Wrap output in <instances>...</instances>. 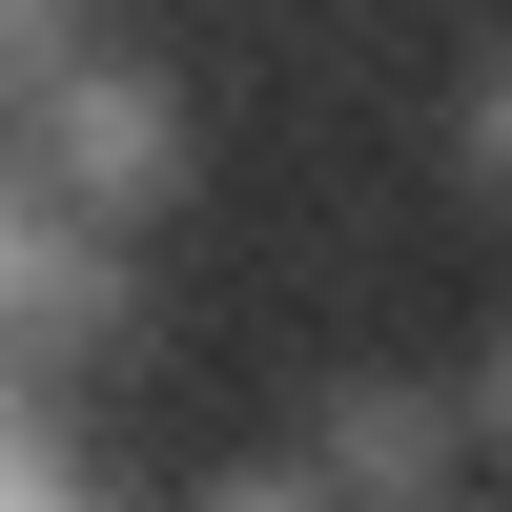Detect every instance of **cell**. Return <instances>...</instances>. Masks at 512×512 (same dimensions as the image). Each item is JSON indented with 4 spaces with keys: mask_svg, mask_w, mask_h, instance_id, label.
Wrapping results in <instances>:
<instances>
[{
    "mask_svg": "<svg viewBox=\"0 0 512 512\" xmlns=\"http://www.w3.org/2000/svg\"><path fill=\"white\" fill-rule=\"evenodd\" d=\"M451 144H472V185L512 205V41H492V62H472V103H451Z\"/></svg>",
    "mask_w": 512,
    "mask_h": 512,
    "instance_id": "5b68a950",
    "label": "cell"
},
{
    "mask_svg": "<svg viewBox=\"0 0 512 512\" xmlns=\"http://www.w3.org/2000/svg\"><path fill=\"white\" fill-rule=\"evenodd\" d=\"M472 512H512V492H472Z\"/></svg>",
    "mask_w": 512,
    "mask_h": 512,
    "instance_id": "52a82bcc",
    "label": "cell"
},
{
    "mask_svg": "<svg viewBox=\"0 0 512 512\" xmlns=\"http://www.w3.org/2000/svg\"><path fill=\"white\" fill-rule=\"evenodd\" d=\"M164 512H349V492L308 472V431H267V451H205V472L164 492Z\"/></svg>",
    "mask_w": 512,
    "mask_h": 512,
    "instance_id": "3957f363",
    "label": "cell"
},
{
    "mask_svg": "<svg viewBox=\"0 0 512 512\" xmlns=\"http://www.w3.org/2000/svg\"><path fill=\"white\" fill-rule=\"evenodd\" d=\"M287 431H308V472L349 492V512H472V492H492L472 369H349V390H308Z\"/></svg>",
    "mask_w": 512,
    "mask_h": 512,
    "instance_id": "7a4b0ae2",
    "label": "cell"
},
{
    "mask_svg": "<svg viewBox=\"0 0 512 512\" xmlns=\"http://www.w3.org/2000/svg\"><path fill=\"white\" fill-rule=\"evenodd\" d=\"M0 144L41 164V205H62V226H103V246H144L164 205H185V82L164 62H123V41H82L62 82H41V103H0Z\"/></svg>",
    "mask_w": 512,
    "mask_h": 512,
    "instance_id": "6da1fadb",
    "label": "cell"
},
{
    "mask_svg": "<svg viewBox=\"0 0 512 512\" xmlns=\"http://www.w3.org/2000/svg\"><path fill=\"white\" fill-rule=\"evenodd\" d=\"M451 369H472V431H492V492H512V308H492V328H472Z\"/></svg>",
    "mask_w": 512,
    "mask_h": 512,
    "instance_id": "8992f818",
    "label": "cell"
},
{
    "mask_svg": "<svg viewBox=\"0 0 512 512\" xmlns=\"http://www.w3.org/2000/svg\"><path fill=\"white\" fill-rule=\"evenodd\" d=\"M82 41H103V0H0V103H41Z\"/></svg>",
    "mask_w": 512,
    "mask_h": 512,
    "instance_id": "277c9868",
    "label": "cell"
}]
</instances>
